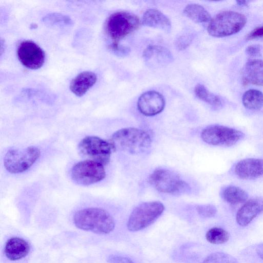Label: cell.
Instances as JSON below:
<instances>
[{"label":"cell","instance_id":"obj_1","mask_svg":"<svg viewBox=\"0 0 263 263\" xmlns=\"http://www.w3.org/2000/svg\"><path fill=\"white\" fill-rule=\"evenodd\" d=\"M76 227L81 230L98 234H107L112 232L115 222L106 210L98 208H88L76 212L73 217Z\"/></svg>","mask_w":263,"mask_h":263},{"label":"cell","instance_id":"obj_2","mask_svg":"<svg viewBox=\"0 0 263 263\" xmlns=\"http://www.w3.org/2000/svg\"><path fill=\"white\" fill-rule=\"evenodd\" d=\"M115 151L119 149L132 154L145 152L151 146L152 139L145 130L127 127L115 132L109 140Z\"/></svg>","mask_w":263,"mask_h":263},{"label":"cell","instance_id":"obj_3","mask_svg":"<svg viewBox=\"0 0 263 263\" xmlns=\"http://www.w3.org/2000/svg\"><path fill=\"white\" fill-rule=\"evenodd\" d=\"M246 23V17L241 13L232 11H223L211 20L207 30L212 36H227L239 32Z\"/></svg>","mask_w":263,"mask_h":263},{"label":"cell","instance_id":"obj_4","mask_svg":"<svg viewBox=\"0 0 263 263\" xmlns=\"http://www.w3.org/2000/svg\"><path fill=\"white\" fill-rule=\"evenodd\" d=\"M164 206L158 201L143 202L131 213L127 223L129 231L143 230L154 223L163 213Z\"/></svg>","mask_w":263,"mask_h":263},{"label":"cell","instance_id":"obj_5","mask_svg":"<svg viewBox=\"0 0 263 263\" xmlns=\"http://www.w3.org/2000/svg\"><path fill=\"white\" fill-rule=\"evenodd\" d=\"M140 25L139 18L128 12L120 11L111 14L106 23V31L113 44L119 42L136 30Z\"/></svg>","mask_w":263,"mask_h":263},{"label":"cell","instance_id":"obj_6","mask_svg":"<svg viewBox=\"0 0 263 263\" xmlns=\"http://www.w3.org/2000/svg\"><path fill=\"white\" fill-rule=\"evenodd\" d=\"M40 151L36 146L11 148L4 158L6 170L11 174H18L28 170L38 159Z\"/></svg>","mask_w":263,"mask_h":263},{"label":"cell","instance_id":"obj_7","mask_svg":"<svg viewBox=\"0 0 263 263\" xmlns=\"http://www.w3.org/2000/svg\"><path fill=\"white\" fill-rule=\"evenodd\" d=\"M80 153L88 160L100 163L104 166L110 161L115 149L110 142L100 137L88 136L81 140L78 145Z\"/></svg>","mask_w":263,"mask_h":263},{"label":"cell","instance_id":"obj_8","mask_svg":"<svg viewBox=\"0 0 263 263\" xmlns=\"http://www.w3.org/2000/svg\"><path fill=\"white\" fill-rule=\"evenodd\" d=\"M151 184L158 191L168 194H179L186 192L189 186L177 174L170 170L158 168L150 175Z\"/></svg>","mask_w":263,"mask_h":263},{"label":"cell","instance_id":"obj_9","mask_svg":"<svg viewBox=\"0 0 263 263\" xmlns=\"http://www.w3.org/2000/svg\"><path fill=\"white\" fill-rule=\"evenodd\" d=\"M105 176L103 165L88 159L77 163L71 170L72 180L81 185L87 186L100 182Z\"/></svg>","mask_w":263,"mask_h":263},{"label":"cell","instance_id":"obj_10","mask_svg":"<svg viewBox=\"0 0 263 263\" xmlns=\"http://www.w3.org/2000/svg\"><path fill=\"white\" fill-rule=\"evenodd\" d=\"M243 137L244 134L241 131L220 125L209 126L201 133V137L204 142L216 146H232Z\"/></svg>","mask_w":263,"mask_h":263},{"label":"cell","instance_id":"obj_11","mask_svg":"<svg viewBox=\"0 0 263 263\" xmlns=\"http://www.w3.org/2000/svg\"><path fill=\"white\" fill-rule=\"evenodd\" d=\"M17 56L22 64L30 69H37L44 64L45 54L35 43L26 40L22 42L17 49Z\"/></svg>","mask_w":263,"mask_h":263},{"label":"cell","instance_id":"obj_12","mask_svg":"<svg viewBox=\"0 0 263 263\" xmlns=\"http://www.w3.org/2000/svg\"><path fill=\"white\" fill-rule=\"evenodd\" d=\"M165 106L163 96L156 91H148L139 98L137 107L139 111L146 116H153L160 113Z\"/></svg>","mask_w":263,"mask_h":263},{"label":"cell","instance_id":"obj_13","mask_svg":"<svg viewBox=\"0 0 263 263\" xmlns=\"http://www.w3.org/2000/svg\"><path fill=\"white\" fill-rule=\"evenodd\" d=\"M142 56L146 64L151 68L165 66L173 61L171 52L160 45H149L144 50Z\"/></svg>","mask_w":263,"mask_h":263},{"label":"cell","instance_id":"obj_14","mask_svg":"<svg viewBox=\"0 0 263 263\" xmlns=\"http://www.w3.org/2000/svg\"><path fill=\"white\" fill-rule=\"evenodd\" d=\"M234 172L242 179H253L263 176V159L247 158L238 162Z\"/></svg>","mask_w":263,"mask_h":263},{"label":"cell","instance_id":"obj_15","mask_svg":"<svg viewBox=\"0 0 263 263\" xmlns=\"http://www.w3.org/2000/svg\"><path fill=\"white\" fill-rule=\"evenodd\" d=\"M263 212V199L254 198L246 202L238 210L237 223L241 227L249 225L258 215Z\"/></svg>","mask_w":263,"mask_h":263},{"label":"cell","instance_id":"obj_16","mask_svg":"<svg viewBox=\"0 0 263 263\" xmlns=\"http://www.w3.org/2000/svg\"><path fill=\"white\" fill-rule=\"evenodd\" d=\"M30 249V245L27 241L22 238L13 237L6 241L4 253L8 259L15 261L26 256Z\"/></svg>","mask_w":263,"mask_h":263},{"label":"cell","instance_id":"obj_17","mask_svg":"<svg viewBox=\"0 0 263 263\" xmlns=\"http://www.w3.org/2000/svg\"><path fill=\"white\" fill-rule=\"evenodd\" d=\"M97 77L96 73L85 71L78 74L71 81L70 89L78 97H82L96 83Z\"/></svg>","mask_w":263,"mask_h":263},{"label":"cell","instance_id":"obj_18","mask_svg":"<svg viewBox=\"0 0 263 263\" xmlns=\"http://www.w3.org/2000/svg\"><path fill=\"white\" fill-rule=\"evenodd\" d=\"M142 23L144 26L165 32H170L171 30L170 20L162 12L156 9H149L144 12Z\"/></svg>","mask_w":263,"mask_h":263},{"label":"cell","instance_id":"obj_19","mask_svg":"<svg viewBox=\"0 0 263 263\" xmlns=\"http://www.w3.org/2000/svg\"><path fill=\"white\" fill-rule=\"evenodd\" d=\"M243 76L247 83L263 86V61L254 59L248 61L243 69Z\"/></svg>","mask_w":263,"mask_h":263},{"label":"cell","instance_id":"obj_20","mask_svg":"<svg viewBox=\"0 0 263 263\" xmlns=\"http://www.w3.org/2000/svg\"><path fill=\"white\" fill-rule=\"evenodd\" d=\"M221 197L230 204H237L245 202L248 198V194L239 187L228 185L222 190Z\"/></svg>","mask_w":263,"mask_h":263},{"label":"cell","instance_id":"obj_21","mask_svg":"<svg viewBox=\"0 0 263 263\" xmlns=\"http://www.w3.org/2000/svg\"><path fill=\"white\" fill-rule=\"evenodd\" d=\"M183 13L190 20L197 23L210 21V13L202 6L197 4H190L185 6Z\"/></svg>","mask_w":263,"mask_h":263},{"label":"cell","instance_id":"obj_22","mask_svg":"<svg viewBox=\"0 0 263 263\" xmlns=\"http://www.w3.org/2000/svg\"><path fill=\"white\" fill-rule=\"evenodd\" d=\"M242 102L247 109L259 110L263 107V93L257 89H249L243 93Z\"/></svg>","mask_w":263,"mask_h":263},{"label":"cell","instance_id":"obj_23","mask_svg":"<svg viewBox=\"0 0 263 263\" xmlns=\"http://www.w3.org/2000/svg\"><path fill=\"white\" fill-rule=\"evenodd\" d=\"M196 97L215 108L222 106V101L220 97L209 91L203 85L198 84L194 89Z\"/></svg>","mask_w":263,"mask_h":263},{"label":"cell","instance_id":"obj_24","mask_svg":"<svg viewBox=\"0 0 263 263\" xmlns=\"http://www.w3.org/2000/svg\"><path fill=\"white\" fill-rule=\"evenodd\" d=\"M205 237L210 243L220 245L227 242L229 239L230 236L228 232L223 229L214 227L207 231Z\"/></svg>","mask_w":263,"mask_h":263},{"label":"cell","instance_id":"obj_25","mask_svg":"<svg viewBox=\"0 0 263 263\" xmlns=\"http://www.w3.org/2000/svg\"><path fill=\"white\" fill-rule=\"evenodd\" d=\"M45 24L54 26H66L72 24L70 18L67 15L57 13L47 14L43 18Z\"/></svg>","mask_w":263,"mask_h":263},{"label":"cell","instance_id":"obj_26","mask_svg":"<svg viewBox=\"0 0 263 263\" xmlns=\"http://www.w3.org/2000/svg\"><path fill=\"white\" fill-rule=\"evenodd\" d=\"M202 263H239L236 258L227 253L215 252L208 255Z\"/></svg>","mask_w":263,"mask_h":263},{"label":"cell","instance_id":"obj_27","mask_svg":"<svg viewBox=\"0 0 263 263\" xmlns=\"http://www.w3.org/2000/svg\"><path fill=\"white\" fill-rule=\"evenodd\" d=\"M193 39L194 35L193 33L185 32L177 39L175 45L179 50H184L191 44Z\"/></svg>","mask_w":263,"mask_h":263},{"label":"cell","instance_id":"obj_28","mask_svg":"<svg viewBox=\"0 0 263 263\" xmlns=\"http://www.w3.org/2000/svg\"><path fill=\"white\" fill-rule=\"evenodd\" d=\"M198 214L204 218H211L214 216L217 213L216 208L212 204H201L196 206Z\"/></svg>","mask_w":263,"mask_h":263},{"label":"cell","instance_id":"obj_29","mask_svg":"<svg viewBox=\"0 0 263 263\" xmlns=\"http://www.w3.org/2000/svg\"><path fill=\"white\" fill-rule=\"evenodd\" d=\"M109 47L114 53L119 56H126L130 52L129 48L120 45L119 44L111 43Z\"/></svg>","mask_w":263,"mask_h":263},{"label":"cell","instance_id":"obj_30","mask_svg":"<svg viewBox=\"0 0 263 263\" xmlns=\"http://www.w3.org/2000/svg\"><path fill=\"white\" fill-rule=\"evenodd\" d=\"M109 263H135L131 259L120 255H110L107 259Z\"/></svg>","mask_w":263,"mask_h":263},{"label":"cell","instance_id":"obj_31","mask_svg":"<svg viewBox=\"0 0 263 263\" xmlns=\"http://www.w3.org/2000/svg\"><path fill=\"white\" fill-rule=\"evenodd\" d=\"M263 37V26L257 27L251 31L247 36V40H250Z\"/></svg>","mask_w":263,"mask_h":263},{"label":"cell","instance_id":"obj_32","mask_svg":"<svg viewBox=\"0 0 263 263\" xmlns=\"http://www.w3.org/2000/svg\"><path fill=\"white\" fill-rule=\"evenodd\" d=\"M246 53L250 57H257L260 55V49L258 46L252 45L246 48Z\"/></svg>","mask_w":263,"mask_h":263},{"label":"cell","instance_id":"obj_33","mask_svg":"<svg viewBox=\"0 0 263 263\" xmlns=\"http://www.w3.org/2000/svg\"><path fill=\"white\" fill-rule=\"evenodd\" d=\"M256 253L257 256L263 260V243L258 244L256 247Z\"/></svg>","mask_w":263,"mask_h":263},{"label":"cell","instance_id":"obj_34","mask_svg":"<svg viewBox=\"0 0 263 263\" xmlns=\"http://www.w3.org/2000/svg\"><path fill=\"white\" fill-rule=\"evenodd\" d=\"M237 4L240 6H247L248 2L246 1H237Z\"/></svg>","mask_w":263,"mask_h":263}]
</instances>
